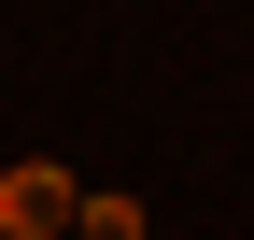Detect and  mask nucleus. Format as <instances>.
<instances>
[{"label":"nucleus","mask_w":254,"mask_h":240,"mask_svg":"<svg viewBox=\"0 0 254 240\" xmlns=\"http://www.w3.org/2000/svg\"><path fill=\"white\" fill-rule=\"evenodd\" d=\"M71 240H141V198H85V226Z\"/></svg>","instance_id":"2"},{"label":"nucleus","mask_w":254,"mask_h":240,"mask_svg":"<svg viewBox=\"0 0 254 240\" xmlns=\"http://www.w3.org/2000/svg\"><path fill=\"white\" fill-rule=\"evenodd\" d=\"M57 226H85V184L57 156H14L0 170V240H57Z\"/></svg>","instance_id":"1"}]
</instances>
